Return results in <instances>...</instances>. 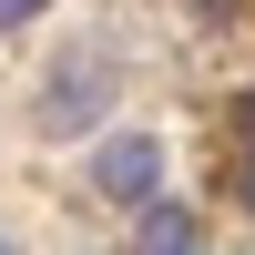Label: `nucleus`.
Returning a JSON list of instances; mask_svg holds the SVG:
<instances>
[{
  "label": "nucleus",
  "instance_id": "7",
  "mask_svg": "<svg viewBox=\"0 0 255 255\" xmlns=\"http://www.w3.org/2000/svg\"><path fill=\"white\" fill-rule=\"evenodd\" d=\"M0 255H20V245H10V235H0Z\"/></svg>",
  "mask_w": 255,
  "mask_h": 255
},
{
  "label": "nucleus",
  "instance_id": "6",
  "mask_svg": "<svg viewBox=\"0 0 255 255\" xmlns=\"http://www.w3.org/2000/svg\"><path fill=\"white\" fill-rule=\"evenodd\" d=\"M245 153H255V92H245Z\"/></svg>",
  "mask_w": 255,
  "mask_h": 255
},
{
  "label": "nucleus",
  "instance_id": "3",
  "mask_svg": "<svg viewBox=\"0 0 255 255\" xmlns=\"http://www.w3.org/2000/svg\"><path fill=\"white\" fill-rule=\"evenodd\" d=\"M133 255H194V215H184V204H143Z\"/></svg>",
  "mask_w": 255,
  "mask_h": 255
},
{
  "label": "nucleus",
  "instance_id": "5",
  "mask_svg": "<svg viewBox=\"0 0 255 255\" xmlns=\"http://www.w3.org/2000/svg\"><path fill=\"white\" fill-rule=\"evenodd\" d=\"M235 194H245V204H255V153H245V174H235Z\"/></svg>",
  "mask_w": 255,
  "mask_h": 255
},
{
  "label": "nucleus",
  "instance_id": "4",
  "mask_svg": "<svg viewBox=\"0 0 255 255\" xmlns=\"http://www.w3.org/2000/svg\"><path fill=\"white\" fill-rule=\"evenodd\" d=\"M51 0H0V31H20V20H41Z\"/></svg>",
  "mask_w": 255,
  "mask_h": 255
},
{
  "label": "nucleus",
  "instance_id": "2",
  "mask_svg": "<svg viewBox=\"0 0 255 255\" xmlns=\"http://www.w3.org/2000/svg\"><path fill=\"white\" fill-rule=\"evenodd\" d=\"M102 102H113V72H102L92 51H72V61H61V82H51V123L72 133V123H82V113H102Z\"/></svg>",
  "mask_w": 255,
  "mask_h": 255
},
{
  "label": "nucleus",
  "instance_id": "1",
  "mask_svg": "<svg viewBox=\"0 0 255 255\" xmlns=\"http://www.w3.org/2000/svg\"><path fill=\"white\" fill-rule=\"evenodd\" d=\"M153 174H163V143H143V133L102 143V163H92V184H102L113 204H153Z\"/></svg>",
  "mask_w": 255,
  "mask_h": 255
}]
</instances>
